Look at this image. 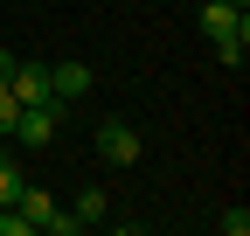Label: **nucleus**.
Masks as SVG:
<instances>
[{
	"label": "nucleus",
	"instance_id": "9b49d317",
	"mask_svg": "<svg viewBox=\"0 0 250 236\" xmlns=\"http://www.w3.org/2000/svg\"><path fill=\"white\" fill-rule=\"evenodd\" d=\"M215 229H223V236H250V209H229L223 222H215Z\"/></svg>",
	"mask_w": 250,
	"mask_h": 236
},
{
	"label": "nucleus",
	"instance_id": "423d86ee",
	"mask_svg": "<svg viewBox=\"0 0 250 236\" xmlns=\"http://www.w3.org/2000/svg\"><path fill=\"white\" fill-rule=\"evenodd\" d=\"M70 216H77L83 229H98V222H111V195H104V188H83V195H77V209H70Z\"/></svg>",
	"mask_w": 250,
	"mask_h": 236
},
{
	"label": "nucleus",
	"instance_id": "20e7f679",
	"mask_svg": "<svg viewBox=\"0 0 250 236\" xmlns=\"http://www.w3.org/2000/svg\"><path fill=\"white\" fill-rule=\"evenodd\" d=\"M202 35L229 42V35H250V21H243V7H229V0H202Z\"/></svg>",
	"mask_w": 250,
	"mask_h": 236
},
{
	"label": "nucleus",
	"instance_id": "1a4fd4ad",
	"mask_svg": "<svg viewBox=\"0 0 250 236\" xmlns=\"http://www.w3.org/2000/svg\"><path fill=\"white\" fill-rule=\"evenodd\" d=\"M215 56H223L229 70H243V63H250V35H229V42H215Z\"/></svg>",
	"mask_w": 250,
	"mask_h": 236
},
{
	"label": "nucleus",
	"instance_id": "0eeeda50",
	"mask_svg": "<svg viewBox=\"0 0 250 236\" xmlns=\"http://www.w3.org/2000/svg\"><path fill=\"white\" fill-rule=\"evenodd\" d=\"M14 209H21L28 222H35V229H42V222L56 216V195H42V188H21V195H14Z\"/></svg>",
	"mask_w": 250,
	"mask_h": 236
},
{
	"label": "nucleus",
	"instance_id": "7ed1b4c3",
	"mask_svg": "<svg viewBox=\"0 0 250 236\" xmlns=\"http://www.w3.org/2000/svg\"><path fill=\"white\" fill-rule=\"evenodd\" d=\"M56 125H62V118H56V104H21L14 139L28 146V153H49V146H56Z\"/></svg>",
	"mask_w": 250,
	"mask_h": 236
},
{
	"label": "nucleus",
	"instance_id": "ddd939ff",
	"mask_svg": "<svg viewBox=\"0 0 250 236\" xmlns=\"http://www.w3.org/2000/svg\"><path fill=\"white\" fill-rule=\"evenodd\" d=\"M229 7H250V0H229Z\"/></svg>",
	"mask_w": 250,
	"mask_h": 236
},
{
	"label": "nucleus",
	"instance_id": "f257e3e1",
	"mask_svg": "<svg viewBox=\"0 0 250 236\" xmlns=\"http://www.w3.org/2000/svg\"><path fill=\"white\" fill-rule=\"evenodd\" d=\"M90 153H98L104 167H132L139 160V132L125 125V118H104V125L90 132Z\"/></svg>",
	"mask_w": 250,
	"mask_h": 236
},
{
	"label": "nucleus",
	"instance_id": "f03ea898",
	"mask_svg": "<svg viewBox=\"0 0 250 236\" xmlns=\"http://www.w3.org/2000/svg\"><path fill=\"white\" fill-rule=\"evenodd\" d=\"M7 91H14V104H56V118H70V104L49 91V63H14Z\"/></svg>",
	"mask_w": 250,
	"mask_h": 236
},
{
	"label": "nucleus",
	"instance_id": "6e6552de",
	"mask_svg": "<svg viewBox=\"0 0 250 236\" xmlns=\"http://www.w3.org/2000/svg\"><path fill=\"white\" fill-rule=\"evenodd\" d=\"M21 188H28V174H21V167H14L7 153H0V209H7V201H14Z\"/></svg>",
	"mask_w": 250,
	"mask_h": 236
},
{
	"label": "nucleus",
	"instance_id": "9d476101",
	"mask_svg": "<svg viewBox=\"0 0 250 236\" xmlns=\"http://www.w3.org/2000/svg\"><path fill=\"white\" fill-rule=\"evenodd\" d=\"M14 118H21V104H14L7 83H0V139H14Z\"/></svg>",
	"mask_w": 250,
	"mask_h": 236
},
{
	"label": "nucleus",
	"instance_id": "f8f14e48",
	"mask_svg": "<svg viewBox=\"0 0 250 236\" xmlns=\"http://www.w3.org/2000/svg\"><path fill=\"white\" fill-rule=\"evenodd\" d=\"M14 63H21V56H14V49H0V83L14 77Z\"/></svg>",
	"mask_w": 250,
	"mask_h": 236
},
{
	"label": "nucleus",
	"instance_id": "39448f33",
	"mask_svg": "<svg viewBox=\"0 0 250 236\" xmlns=\"http://www.w3.org/2000/svg\"><path fill=\"white\" fill-rule=\"evenodd\" d=\"M49 91L62 98V104H77V98H90V63H49Z\"/></svg>",
	"mask_w": 250,
	"mask_h": 236
}]
</instances>
